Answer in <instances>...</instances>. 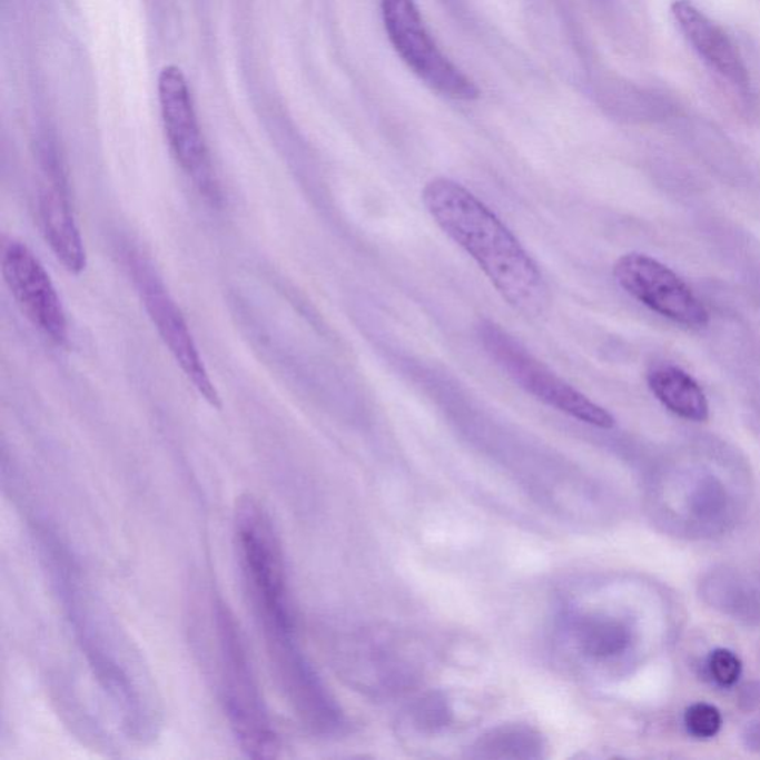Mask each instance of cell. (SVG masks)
Instances as JSON below:
<instances>
[{"label": "cell", "instance_id": "1", "mask_svg": "<svg viewBox=\"0 0 760 760\" xmlns=\"http://www.w3.org/2000/svg\"><path fill=\"white\" fill-rule=\"evenodd\" d=\"M234 526L244 585L278 687L306 723H322L333 707L297 640L286 560L273 519L260 501L244 496Z\"/></svg>", "mask_w": 760, "mask_h": 760}, {"label": "cell", "instance_id": "2", "mask_svg": "<svg viewBox=\"0 0 760 760\" xmlns=\"http://www.w3.org/2000/svg\"><path fill=\"white\" fill-rule=\"evenodd\" d=\"M39 531L43 560L51 569L52 580L68 612V620L88 662L118 711L124 728L136 740L154 738L159 724L157 700L144 664L132 652L117 622L69 562L59 542Z\"/></svg>", "mask_w": 760, "mask_h": 760}, {"label": "cell", "instance_id": "3", "mask_svg": "<svg viewBox=\"0 0 760 760\" xmlns=\"http://www.w3.org/2000/svg\"><path fill=\"white\" fill-rule=\"evenodd\" d=\"M422 203L438 228L480 266L506 304L526 317L549 306V288L535 260L491 208L455 180H431Z\"/></svg>", "mask_w": 760, "mask_h": 760}, {"label": "cell", "instance_id": "4", "mask_svg": "<svg viewBox=\"0 0 760 760\" xmlns=\"http://www.w3.org/2000/svg\"><path fill=\"white\" fill-rule=\"evenodd\" d=\"M210 629L217 691L235 740L253 759L277 758V729L261 695L246 640L220 595L210 600Z\"/></svg>", "mask_w": 760, "mask_h": 760}, {"label": "cell", "instance_id": "5", "mask_svg": "<svg viewBox=\"0 0 760 760\" xmlns=\"http://www.w3.org/2000/svg\"><path fill=\"white\" fill-rule=\"evenodd\" d=\"M480 339L493 362L502 368L526 393L554 407L564 415L593 425L595 428L611 430L615 417L591 402L580 391L573 388L562 377L551 372L544 363L533 357L515 337L488 319L478 327Z\"/></svg>", "mask_w": 760, "mask_h": 760}, {"label": "cell", "instance_id": "6", "mask_svg": "<svg viewBox=\"0 0 760 760\" xmlns=\"http://www.w3.org/2000/svg\"><path fill=\"white\" fill-rule=\"evenodd\" d=\"M382 16L395 51L425 86L451 99H477L475 83L440 52L426 32L415 0H382Z\"/></svg>", "mask_w": 760, "mask_h": 760}, {"label": "cell", "instance_id": "7", "mask_svg": "<svg viewBox=\"0 0 760 760\" xmlns=\"http://www.w3.org/2000/svg\"><path fill=\"white\" fill-rule=\"evenodd\" d=\"M158 92L164 130L176 161L204 198L216 204L220 199L219 184L184 72L176 66L164 69L159 75Z\"/></svg>", "mask_w": 760, "mask_h": 760}, {"label": "cell", "instance_id": "8", "mask_svg": "<svg viewBox=\"0 0 760 760\" xmlns=\"http://www.w3.org/2000/svg\"><path fill=\"white\" fill-rule=\"evenodd\" d=\"M128 268L135 278V284L150 319L164 344L168 346L172 357L179 364L181 372L188 377L199 395L210 403L213 407L221 406L220 395L216 385L213 384L210 373L195 344L193 332L186 323L184 313L168 293L166 286L154 273L152 266L140 255H128Z\"/></svg>", "mask_w": 760, "mask_h": 760}, {"label": "cell", "instance_id": "9", "mask_svg": "<svg viewBox=\"0 0 760 760\" xmlns=\"http://www.w3.org/2000/svg\"><path fill=\"white\" fill-rule=\"evenodd\" d=\"M613 277L622 290L653 313L687 327H702L709 313L688 284L660 261L640 253L618 259Z\"/></svg>", "mask_w": 760, "mask_h": 760}, {"label": "cell", "instance_id": "10", "mask_svg": "<svg viewBox=\"0 0 760 760\" xmlns=\"http://www.w3.org/2000/svg\"><path fill=\"white\" fill-rule=\"evenodd\" d=\"M2 275L26 317L56 344L68 340V318L59 293L41 260L26 244L11 239L2 248Z\"/></svg>", "mask_w": 760, "mask_h": 760}, {"label": "cell", "instance_id": "11", "mask_svg": "<svg viewBox=\"0 0 760 760\" xmlns=\"http://www.w3.org/2000/svg\"><path fill=\"white\" fill-rule=\"evenodd\" d=\"M43 181L39 189V221L47 243L57 259L72 274H81L87 266L86 246L72 206H70L63 168L51 141L41 148Z\"/></svg>", "mask_w": 760, "mask_h": 760}, {"label": "cell", "instance_id": "12", "mask_svg": "<svg viewBox=\"0 0 760 760\" xmlns=\"http://www.w3.org/2000/svg\"><path fill=\"white\" fill-rule=\"evenodd\" d=\"M671 12L680 33L698 57L732 87L746 90L750 83L749 72L728 33L691 0H675Z\"/></svg>", "mask_w": 760, "mask_h": 760}, {"label": "cell", "instance_id": "13", "mask_svg": "<svg viewBox=\"0 0 760 760\" xmlns=\"http://www.w3.org/2000/svg\"><path fill=\"white\" fill-rule=\"evenodd\" d=\"M700 595L723 615L744 625H760L759 590L732 569L718 567L705 573L700 581Z\"/></svg>", "mask_w": 760, "mask_h": 760}, {"label": "cell", "instance_id": "14", "mask_svg": "<svg viewBox=\"0 0 760 760\" xmlns=\"http://www.w3.org/2000/svg\"><path fill=\"white\" fill-rule=\"evenodd\" d=\"M648 385L653 395L674 415L693 422L709 420L704 391L682 368L665 364L649 372Z\"/></svg>", "mask_w": 760, "mask_h": 760}, {"label": "cell", "instance_id": "15", "mask_svg": "<svg viewBox=\"0 0 760 760\" xmlns=\"http://www.w3.org/2000/svg\"><path fill=\"white\" fill-rule=\"evenodd\" d=\"M631 642L629 626L615 620L593 621L581 630V643L593 657H613L624 652Z\"/></svg>", "mask_w": 760, "mask_h": 760}, {"label": "cell", "instance_id": "16", "mask_svg": "<svg viewBox=\"0 0 760 760\" xmlns=\"http://www.w3.org/2000/svg\"><path fill=\"white\" fill-rule=\"evenodd\" d=\"M541 749L540 740L526 729H501L480 742L483 758H532L531 750Z\"/></svg>", "mask_w": 760, "mask_h": 760}, {"label": "cell", "instance_id": "17", "mask_svg": "<svg viewBox=\"0 0 760 760\" xmlns=\"http://www.w3.org/2000/svg\"><path fill=\"white\" fill-rule=\"evenodd\" d=\"M689 510L697 519L711 522L722 517L728 509V493L720 480L704 475L698 480L688 497Z\"/></svg>", "mask_w": 760, "mask_h": 760}, {"label": "cell", "instance_id": "18", "mask_svg": "<svg viewBox=\"0 0 760 760\" xmlns=\"http://www.w3.org/2000/svg\"><path fill=\"white\" fill-rule=\"evenodd\" d=\"M723 719L720 711L714 705L707 702L692 704L684 713V727L688 732L700 740H709L718 736L722 729Z\"/></svg>", "mask_w": 760, "mask_h": 760}, {"label": "cell", "instance_id": "19", "mask_svg": "<svg viewBox=\"0 0 760 760\" xmlns=\"http://www.w3.org/2000/svg\"><path fill=\"white\" fill-rule=\"evenodd\" d=\"M707 665H709V671L714 682L724 688L733 687L738 679H740L742 671V664L737 653L724 648H719L711 652Z\"/></svg>", "mask_w": 760, "mask_h": 760}, {"label": "cell", "instance_id": "20", "mask_svg": "<svg viewBox=\"0 0 760 760\" xmlns=\"http://www.w3.org/2000/svg\"><path fill=\"white\" fill-rule=\"evenodd\" d=\"M737 704L744 713H753L760 709V680L742 684L738 691Z\"/></svg>", "mask_w": 760, "mask_h": 760}, {"label": "cell", "instance_id": "21", "mask_svg": "<svg viewBox=\"0 0 760 760\" xmlns=\"http://www.w3.org/2000/svg\"><path fill=\"white\" fill-rule=\"evenodd\" d=\"M742 744H744L747 750L760 751V715L751 720V722L746 724L744 731L741 736Z\"/></svg>", "mask_w": 760, "mask_h": 760}]
</instances>
